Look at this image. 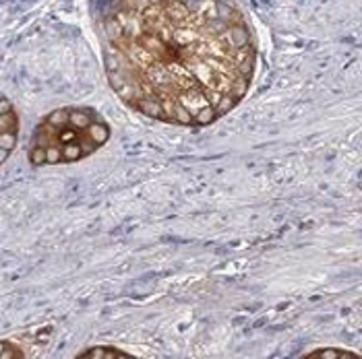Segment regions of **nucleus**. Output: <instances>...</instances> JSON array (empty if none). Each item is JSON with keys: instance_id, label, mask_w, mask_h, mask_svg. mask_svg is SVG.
Wrapping results in <instances>:
<instances>
[{"instance_id": "nucleus-1", "label": "nucleus", "mask_w": 362, "mask_h": 359, "mask_svg": "<svg viewBox=\"0 0 362 359\" xmlns=\"http://www.w3.org/2000/svg\"><path fill=\"white\" fill-rule=\"evenodd\" d=\"M102 42L122 102L170 124L220 120L255 75V33L232 0H104Z\"/></svg>"}, {"instance_id": "nucleus-2", "label": "nucleus", "mask_w": 362, "mask_h": 359, "mask_svg": "<svg viewBox=\"0 0 362 359\" xmlns=\"http://www.w3.org/2000/svg\"><path fill=\"white\" fill-rule=\"evenodd\" d=\"M110 137L102 114L91 108H62L48 114L35 128L29 147L33 166L75 164L98 151Z\"/></svg>"}, {"instance_id": "nucleus-3", "label": "nucleus", "mask_w": 362, "mask_h": 359, "mask_svg": "<svg viewBox=\"0 0 362 359\" xmlns=\"http://www.w3.org/2000/svg\"><path fill=\"white\" fill-rule=\"evenodd\" d=\"M79 358H131L129 353L112 347V349H106V347H95V349H89V351H83Z\"/></svg>"}, {"instance_id": "nucleus-4", "label": "nucleus", "mask_w": 362, "mask_h": 359, "mask_svg": "<svg viewBox=\"0 0 362 359\" xmlns=\"http://www.w3.org/2000/svg\"><path fill=\"white\" fill-rule=\"evenodd\" d=\"M307 358L315 359V358H332V359H358L356 353L352 351H339V349H321V351H313L308 353Z\"/></svg>"}, {"instance_id": "nucleus-5", "label": "nucleus", "mask_w": 362, "mask_h": 359, "mask_svg": "<svg viewBox=\"0 0 362 359\" xmlns=\"http://www.w3.org/2000/svg\"><path fill=\"white\" fill-rule=\"evenodd\" d=\"M0 358L6 359V358H23V353L17 349V347H13V345H8V343H0Z\"/></svg>"}]
</instances>
